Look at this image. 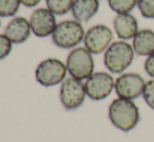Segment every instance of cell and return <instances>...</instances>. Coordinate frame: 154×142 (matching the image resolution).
<instances>
[{
    "instance_id": "1",
    "label": "cell",
    "mask_w": 154,
    "mask_h": 142,
    "mask_svg": "<svg viewBox=\"0 0 154 142\" xmlns=\"http://www.w3.org/2000/svg\"><path fill=\"white\" fill-rule=\"evenodd\" d=\"M108 117L112 126L127 133L133 130L140 122V109L133 100L118 97L109 105Z\"/></svg>"
},
{
    "instance_id": "2",
    "label": "cell",
    "mask_w": 154,
    "mask_h": 142,
    "mask_svg": "<svg viewBox=\"0 0 154 142\" xmlns=\"http://www.w3.org/2000/svg\"><path fill=\"white\" fill-rule=\"evenodd\" d=\"M133 47L126 41H116L110 44L104 53V65L113 74H120L132 64L134 59Z\"/></svg>"
},
{
    "instance_id": "3",
    "label": "cell",
    "mask_w": 154,
    "mask_h": 142,
    "mask_svg": "<svg viewBox=\"0 0 154 142\" xmlns=\"http://www.w3.org/2000/svg\"><path fill=\"white\" fill-rule=\"evenodd\" d=\"M85 31L81 22L77 20H65L57 24L51 35L56 46L63 49H70L84 41Z\"/></svg>"
},
{
    "instance_id": "4",
    "label": "cell",
    "mask_w": 154,
    "mask_h": 142,
    "mask_svg": "<svg viewBox=\"0 0 154 142\" xmlns=\"http://www.w3.org/2000/svg\"><path fill=\"white\" fill-rule=\"evenodd\" d=\"M67 72L80 81L87 79L94 71V60L85 47H77L69 52L66 60Z\"/></svg>"
},
{
    "instance_id": "5",
    "label": "cell",
    "mask_w": 154,
    "mask_h": 142,
    "mask_svg": "<svg viewBox=\"0 0 154 142\" xmlns=\"http://www.w3.org/2000/svg\"><path fill=\"white\" fill-rule=\"evenodd\" d=\"M66 65L58 59H47L41 62L36 68L35 76L43 87H53L65 81Z\"/></svg>"
},
{
    "instance_id": "6",
    "label": "cell",
    "mask_w": 154,
    "mask_h": 142,
    "mask_svg": "<svg viewBox=\"0 0 154 142\" xmlns=\"http://www.w3.org/2000/svg\"><path fill=\"white\" fill-rule=\"evenodd\" d=\"M85 85L75 77L66 78L60 88V100L62 106L68 111L80 108L86 98Z\"/></svg>"
},
{
    "instance_id": "7",
    "label": "cell",
    "mask_w": 154,
    "mask_h": 142,
    "mask_svg": "<svg viewBox=\"0 0 154 142\" xmlns=\"http://www.w3.org/2000/svg\"><path fill=\"white\" fill-rule=\"evenodd\" d=\"M116 81L110 73L93 72L85 81L86 95L92 100H103L114 90Z\"/></svg>"
},
{
    "instance_id": "8",
    "label": "cell",
    "mask_w": 154,
    "mask_h": 142,
    "mask_svg": "<svg viewBox=\"0 0 154 142\" xmlns=\"http://www.w3.org/2000/svg\"><path fill=\"white\" fill-rule=\"evenodd\" d=\"M146 81L138 73H122L116 79L114 90L119 97L133 100L143 95Z\"/></svg>"
},
{
    "instance_id": "9",
    "label": "cell",
    "mask_w": 154,
    "mask_h": 142,
    "mask_svg": "<svg viewBox=\"0 0 154 142\" xmlns=\"http://www.w3.org/2000/svg\"><path fill=\"white\" fill-rule=\"evenodd\" d=\"M113 39V33L108 26L97 24L90 27L85 33L84 45L92 55H100L106 51Z\"/></svg>"
},
{
    "instance_id": "10",
    "label": "cell",
    "mask_w": 154,
    "mask_h": 142,
    "mask_svg": "<svg viewBox=\"0 0 154 142\" xmlns=\"http://www.w3.org/2000/svg\"><path fill=\"white\" fill-rule=\"evenodd\" d=\"M29 23L32 34L39 38H45L53 35L57 27L55 14L51 13L48 8L35 10L31 16Z\"/></svg>"
},
{
    "instance_id": "11",
    "label": "cell",
    "mask_w": 154,
    "mask_h": 142,
    "mask_svg": "<svg viewBox=\"0 0 154 142\" xmlns=\"http://www.w3.org/2000/svg\"><path fill=\"white\" fill-rule=\"evenodd\" d=\"M116 34L123 41L130 40L138 33V22L136 18L129 14H118L113 19Z\"/></svg>"
},
{
    "instance_id": "12",
    "label": "cell",
    "mask_w": 154,
    "mask_h": 142,
    "mask_svg": "<svg viewBox=\"0 0 154 142\" xmlns=\"http://www.w3.org/2000/svg\"><path fill=\"white\" fill-rule=\"evenodd\" d=\"M31 23L22 17L14 18L4 29V35L14 44H21L25 42L31 36Z\"/></svg>"
},
{
    "instance_id": "13",
    "label": "cell",
    "mask_w": 154,
    "mask_h": 142,
    "mask_svg": "<svg viewBox=\"0 0 154 142\" xmlns=\"http://www.w3.org/2000/svg\"><path fill=\"white\" fill-rule=\"evenodd\" d=\"M134 52L140 57H149L154 53V31L142 29L138 31L132 39Z\"/></svg>"
},
{
    "instance_id": "14",
    "label": "cell",
    "mask_w": 154,
    "mask_h": 142,
    "mask_svg": "<svg viewBox=\"0 0 154 142\" xmlns=\"http://www.w3.org/2000/svg\"><path fill=\"white\" fill-rule=\"evenodd\" d=\"M100 8L99 0H75L71 13L75 20L79 22H88Z\"/></svg>"
},
{
    "instance_id": "15",
    "label": "cell",
    "mask_w": 154,
    "mask_h": 142,
    "mask_svg": "<svg viewBox=\"0 0 154 142\" xmlns=\"http://www.w3.org/2000/svg\"><path fill=\"white\" fill-rule=\"evenodd\" d=\"M47 8L58 16H63L71 10L75 0H45Z\"/></svg>"
},
{
    "instance_id": "16",
    "label": "cell",
    "mask_w": 154,
    "mask_h": 142,
    "mask_svg": "<svg viewBox=\"0 0 154 142\" xmlns=\"http://www.w3.org/2000/svg\"><path fill=\"white\" fill-rule=\"evenodd\" d=\"M108 5L116 14H129L137 5V0H108Z\"/></svg>"
},
{
    "instance_id": "17",
    "label": "cell",
    "mask_w": 154,
    "mask_h": 142,
    "mask_svg": "<svg viewBox=\"0 0 154 142\" xmlns=\"http://www.w3.org/2000/svg\"><path fill=\"white\" fill-rule=\"evenodd\" d=\"M20 4V0H0V17L15 16Z\"/></svg>"
},
{
    "instance_id": "18",
    "label": "cell",
    "mask_w": 154,
    "mask_h": 142,
    "mask_svg": "<svg viewBox=\"0 0 154 142\" xmlns=\"http://www.w3.org/2000/svg\"><path fill=\"white\" fill-rule=\"evenodd\" d=\"M137 7L144 18L154 19V0H137Z\"/></svg>"
},
{
    "instance_id": "19",
    "label": "cell",
    "mask_w": 154,
    "mask_h": 142,
    "mask_svg": "<svg viewBox=\"0 0 154 142\" xmlns=\"http://www.w3.org/2000/svg\"><path fill=\"white\" fill-rule=\"evenodd\" d=\"M143 98L145 102L148 105V107L154 110V78L146 81L144 92H143Z\"/></svg>"
},
{
    "instance_id": "20",
    "label": "cell",
    "mask_w": 154,
    "mask_h": 142,
    "mask_svg": "<svg viewBox=\"0 0 154 142\" xmlns=\"http://www.w3.org/2000/svg\"><path fill=\"white\" fill-rule=\"evenodd\" d=\"M12 41L5 35L0 34V60H3L8 57L12 51Z\"/></svg>"
},
{
    "instance_id": "21",
    "label": "cell",
    "mask_w": 154,
    "mask_h": 142,
    "mask_svg": "<svg viewBox=\"0 0 154 142\" xmlns=\"http://www.w3.org/2000/svg\"><path fill=\"white\" fill-rule=\"evenodd\" d=\"M144 69L149 76L154 78V53L149 55V57H147L144 64Z\"/></svg>"
},
{
    "instance_id": "22",
    "label": "cell",
    "mask_w": 154,
    "mask_h": 142,
    "mask_svg": "<svg viewBox=\"0 0 154 142\" xmlns=\"http://www.w3.org/2000/svg\"><path fill=\"white\" fill-rule=\"evenodd\" d=\"M20 1H21V3L24 6H26V7H34V6H36L37 4L41 1V0H20Z\"/></svg>"
},
{
    "instance_id": "23",
    "label": "cell",
    "mask_w": 154,
    "mask_h": 142,
    "mask_svg": "<svg viewBox=\"0 0 154 142\" xmlns=\"http://www.w3.org/2000/svg\"><path fill=\"white\" fill-rule=\"evenodd\" d=\"M0 24H1V21H0Z\"/></svg>"
}]
</instances>
